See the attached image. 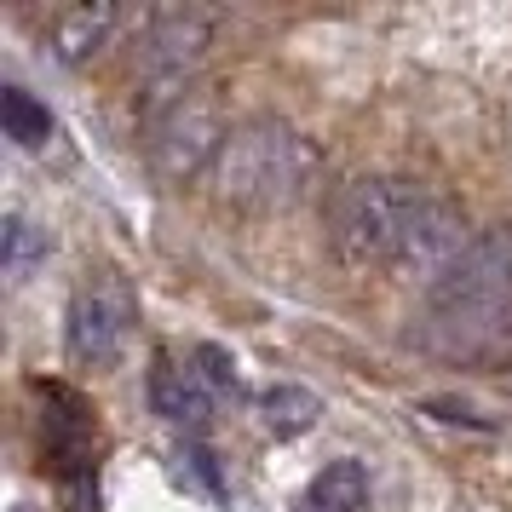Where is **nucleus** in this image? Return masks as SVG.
I'll return each mask as SVG.
<instances>
[{"mask_svg": "<svg viewBox=\"0 0 512 512\" xmlns=\"http://www.w3.org/2000/svg\"><path fill=\"white\" fill-rule=\"evenodd\" d=\"M426 334L449 357H489L512 340V231L478 236L466 259L426 288Z\"/></svg>", "mask_w": 512, "mask_h": 512, "instance_id": "1", "label": "nucleus"}, {"mask_svg": "<svg viewBox=\"0 0 512 512\" xmlns=\"http://www.w3.org/2000/svg\"><path fill=\"white\" fill-rule=\"evenodd\" d=\"M317 173H323V156H317V144L305 139L300 127H288L277 116H259V121L231 127L225 156L213 162V185L236 208L277 213V208L305 202Z\"/></svg>", "mask_w": 512, "mask_h": 512, "instance_id": "2", "label": "nucleus"}, {"mask_svg": "<svg viewBox=\"0 0 512 512\" xmlns=\"http://www.w3.org/2000/svg\"><path fill=\"white\" fill-rule=\"evenodd\" d=\"M415 202H420V185L409 179H351L334 202H328V242L334 254L369 271V265H397V248L409 236V219H415Z\"/></svg>", "mask_w": 512, "mask_h": 512, "instance_id": "3", "label": "nucleus"}, {"mask_svg": "<svg viewBox=\"0 0 512 512\" xmlns=\"http://www.w3.org/2000/svg\"><path fill=\"white\" fill-rule=\"evenodd\" d=\"M231 144V127H225V110L213 93H179L156 104L144 116V156L162 173L167 185H185L196 173H213V162L225 156Z\"/></svg>", "mask_w": 512, "mask_h": 512, "instance_id": "4", "label": "nucleus"}, {"mask_svg": "<svg viewBox=\"0 0 512 512\" xmlns=\"http://www.w3.org/2000/svg\"><path fill=\"white\" fill-rule=\"evenodd\" d=\"M133 288L116 277V271H98L93 282H81L70 294V311H64V351H70L75 369H110L121 351H127V334H133Z\"/></svg>", "mask_w": 512, "mask_h": 512, "instance_id": "5", "label": "nucleus"}, {"mask_svg": "<svg viewBox=\"0 0 512 512\" xmlns=\"http://www.w3.org/2000/svg\"><path fill=\"white\" fill-rule=\"evenodd\" d=\"M208 47H213V18L202 6H167V12H156L139 41V75H144V87H150V98L167 104V98L185 93L190 70L208 58Z\"/></svg>", "mask_w": 512, "mask_h": 512, "instance_id": "6", "label": "nucleus"}, {"mask_svg": "<svg viewBox=\"0 0 512 512\" xmlns=\"http://www.w3.org/2000/svg\"><path fill=\"white\" fill-rule=\"evenodd\" d=\"M41 397V449H47L58 484H81L98 478V415L93 403L64 386V380H35Z\"/></svg>", "mask_w": 512, "mask_h": 512, "instance_id": "7", "label": "nucleus"}, {"mask_svg": "<svg viewBox=\"0 0 512 512\" xmlns=\"http://www.w3.org/2000/svg\"><path fill=\"white\" fill-rule=\"evenodd\" d=\"M150 403H156L162 420L190 426V432H202V426L213 420L208 380L196 374V363H173L167 351H156V363H150Z\"/></svg>", "mask_w": 512, "mask_h": 512, "instance_id": "8", "label": "nucleus"}, {"mask_svg": "<svg viewBox=\"0 0 512 512\" xmlns=\"http://www.w3.org/2000/svg\"><path fill=\"white\" fill-rule=\"evenodd\" d=\"M116 24H121V12L110 6V0H93V6H70V12H58L52 29H47L52 58H58V64H87V58H98V52L110 47Z\"/></svg>", "mask_w": 512, "mask_h": 512, "instance_id": "9", "label": "nucleus"}, {"mask_svg": "<svg viewBox=\"0 0 512 512\" xmlns=\"http://www.w3.org/2000/svg\"><path fill=\"white\" fill-rule=\"evenodd\" d=\"M363 507H369V472L351 455L328 461L300 495V512H363Z\"/></svg>", "mask_w": 512, "mask_h": 512, "instance_id": "10", "label": "nucleus"}, {"mask_svg": "<svg viewBox=\"0 0 512 512\" xmlns=\"http://www.w3.org/2000/svg\"><path fill=\"white\" fill-rule=\"evenodd\" d=\"M47 259H52V231H41L24 213H6V225H0V271H6V282L24 288Z\"/></svg>", "mask_w": 512, "mask_h": 512, "instance_id": "11", "label": "nucleus"}, {"mask_svg": "<svg viewBox=\"0 0 512 512\" xmlns=\"http://www.w3.org/2000/svg\"><path fill=\"white\" fill-rule=\"evenodd\" d=\"M0 127L18 150H41L52 139V110L29 87H0Z\"/></svg>", "mask_w": 512, "mask_h": 512, "instance_id": "12", "label": "nucleus"}, {"mask_svg": "<svg viewBox=\"0 0 512 512\" xmlns=\"http://www.w3.org/2000/svg\"><path fill=\"white\" fill-rule=\"evenodd\" d=\"M317 415H323V403L305 386H271V392L259 397V420H265L271 438H300V432L317 426Z\"/></svg>", "mask_w": 512, "mask_h": 512, "instance_id": "13", "label": "nucleus"}, {"mask_svg": "<svg viewBox=\"0 0 512 512\" xmlns=\"http://www.w3.org/2000/svg\"><path fill=\"white\" fill-rule=\"evenodd\" d=\"M190 363H196V374L208 380L213 397H236L242 392V374H236V357L225 346H196L190 351Z\"/></svg>", "mask_w": 512, "mask_h": 512, "instance_id": "14", "label": "nucleus"}, {"mask_svg": "<svg viewBox=\"0 0 512 512\" xmlns=\"http://www.w3.org/2000/svg\"><path fill=\"white\" fill-rule=\"evenodd\" d=\"M58 489H64V507H70V512H104L98 478H81V484H58Z\"/></svg>", "mask_w": 512, "mask_h": 512, "instance_id": "15", "label": "nucleus"}, {"mask_svg": "<svg viewBox=\"0 0 512 512\" xmlns=\"http://www.w3.org/2000/svg\"><path fill=\"white\" fill-rule=\"evenodd\" d=\"M185 461H190V472L208 484V495H225V484H219V466H213V455L202 449V443H185Z\"/></svg>", "mask_w": 512, "mask_h": 512, "instance_id": "16", "label": "nucleus"}, {"mask_svg": "<svg viewBox=\"0 0 512 512\" xmlns=\"http://www.w3.org/2000/svg\"><path fill=\"white\" fill-rule=\"evenodd\" d=\"M12 512H35V507H12Z\"/></svg>", "mask_w": 512, "mask_h": 512, "instance_id": "17", "label": "nucleus"}]
</instances>
